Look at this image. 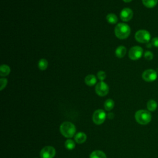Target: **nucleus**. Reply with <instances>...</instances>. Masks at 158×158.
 Instances as JSON below:
<instances>
[{
    "label": "nucleus",
    "mask_w": 158,
    "mask_h": 158,
    "mask_svg": "<svg viewBox=\"0 0 158 158\" xmlns=\"http://www.w3.org/2000/svg\"><path fill=\"white\" fill-rule=\"evenodd\" d=\"M130 27L125 23H118L114 30L115 36L121 40L127 38L130 34Z\"/></svg>",
    "instance_id": "obj_1"
},
{
    "label": "nucleus",
    "mask_w": 158,
    "mask_h": 158,
    "mask_svg": "<svg viewBox=\"0 0 158 158\" xmlns=\"http://www.w3.org/2000/svg\"><path fill=\"white\" fill-rule=\"evenodd\" d=\"M60 131L64 136L68 138H72L76 131L75 126L71 122H64L60 126Z\"/></svg>",
    "instance_id": "obj_2"
},
{
    "label": "nucleus",
    "mask_w": 158,
    "mask_h": 158,
    "mask_svg": "<svg viewBox=\"0 0 158 158\" xmlns=\"http://www.w3.org/2000/svg\"><path fill=\"white\" fill-rule=\"evenodd\" d=\"M135 119L141 125H146L151 120L150 112L146 110H139L135 113Z\"/></svg>",
    "instance_id": "obj_3"
},
{
    "label": "nucleus",
    "mask_w": 158,
    "mask_h": 158,
    "mask_svg": "<svg viewBox=\"0 0 158 158\" xmlns=\"http://www.w3.org/2000/svg\"><path fill=\"white\" fill-rule=\"evenodd\" d=\"M136 40L141 43H148L151 39V35L147 30H139L135 33Z\"/></svg>",
    "instance_id": "obj_4"
},
{
    "label": "nucleus",
    "mask_w": 158,
    "mask_h": 158,
    "mask_svg": "<svg viewBox=\"0 0 158 158\" xmlns=\"http://www.w3.org/2000/svg\"><path fill=\"white\" fill-rule=\"evenodd\" d=\"M106 112L102 109H98L94 111L93 114V121L96 125L102 124L106 119Z\"/></svg>",
    "instance_id": "obj_5"
},
{
    "label": "nucleus",
    "mask_w": 158,
    "mask_h": 158,
    "mask_svg": "<svg viewBox=\"0 0 158 158\" xmlns=\"http://www.w3.org/2000/svg\"><path fill=\"white\" fill-rule=\"evenodd\" d=\"M143 50L139 46L132 47L128 52V56L131 60H138L140 59L143 55Z\"/></svg>",
    "instance_id": "obj_6"
},
{
    "label": "nucleus",
    "mask_w": 158,
    "mask_h": 158,
    "mask_svg": "<svg viewBox=\"0 0 158 158\" xmlns=\"http://www.w3.org/2000/svg\"><path fill=\"white\" fill-rule=\"evenodd\" d=\"M157 73L153 69H147L142 74L143 79L147 82H152L157 79Z\"/></svg>",
    "instance_id": "obj_7"
},
{
    "label": "nucleus",
    "mask_w": 158,
    "mask_h": 158,
    "mask_svg": "<svg viewBox=\"0 0 158 158\" xmlns=\"http://www.w3.org/2000/svg\"><path fill=\"white\" fill-rule=\"evenodd\" d=\"M95 90L98 95L100 96H104L107 94L109 89L108 85L105 82L101 81L96 85Z\"/></svg>",
    "instance_id": "obj_8"
},
{
    "label": "nucleus",
    "mask_w": 158,
    "mask_h": 158,
    "mask_svg": "<svg viewBox=\"0 0 158 158\" xmlns=\"http://www.w3.org/2000/svg\"><path fill=\"white\" fill-rule=\"evenodd\" d=\"M56 154V150L52 146H46L40 152L41 158H53Z\"/></svg>",
    "instance_id": "obj_9"
},
{
    "label": "nucleus",
    "mask_w": 158,
    "mask_h": 158,
    "mask_svg": "<svg viewBox=\"0 0 158 158\" xmlns=\"http://www.w3.org/2000/svg\"><path fill=\"white\" fill-rule=\"evenodd\" d=\"M133 13L131 9L126 7L122 10L120 14V19L123 22H128L133 17Z\"/></svg>",
    "instance_id": "obj_10"
},
{
    "label": "nucleus",
    "mask_w": 158,
    "mask_h": 158,
    "mask_svg": "<svg viewBox=\"0 0 158 158\" xmlns=\"http://www.w3.org/2000/svg\"><path fill=\"white\" fill-rule=\"evenodd\" d=\"M75 141L78 144H82L86 140V135L83 132H78L75 135Z\"/></svg>",
    "instance_id": "obj_11"
},
{
    "label": "nucleus",
    "mask_w": 158,
    "mask_h": 158,
    "mask_svg": "<svg viewBox=\"0 0 158 158\" xmlns=\"http://www.w3.org/2000/svg\"><path fill=\"white\" fill-rule=\"evenodd\" d=\"M96 81H97L96 78L93 75H88L85 78V83L89 86H93L96 83Z\"/></svg>",
    "instance_id": "obj_12"
},
{
    "label": "nucleus",
    "mask_w": 158,
    "mask_h": 158,
    "mask_svg": "<svg viewBox=\"0 0 158 158\" xmlns=\"http://www.w3.org/2000/svg\"><path fill=\"white\" fill-rule=\"evenodd\" d=\"M127 52V49L123 46H118L116 50H115V54L116 56L118 58H122L123 57Z\"/></svg>",
    "instance_id": "obj_13"
},
{
    "label": "nucleus",
    "mask_w": 158,
    "mask_h": 158,
    "mask_svg": "<svg viewBox=\"0 0 158 158\" xmlns=\"http://www.w3.org/2000/svg\"><path fill=\"white\" fill-rule=\"evenodd\" d=\"M89 158H107V157L105 153L102 151L96 150L91 153Z\"/></svg>",
    "instance_id": "obj_14"
},
{
    "label": "nucleus",
    "mask_w": 158,
    "mask_h": 158,
    "mask_svg": "<svg viewBox=\"0 0 158 158\" xmlns=\"http://www.w3.org/2000/svg\"><path fill=\"white\" fill-rule=\"evenodd\" d=\"M10 72V67L5 64L1 65L0 67V75L1 77H5L9 74Z\"/></svg>",
    "instance_id": "obj_15"
},
{
    "label": "nucleus",
    "mask_w": 158,
    "mask_h": 158,
    "mask_svg": "<svg viewBox=\"0 0 158 158\" xmlns=\"http://www.w3.org/2000/svg\"><path fill=\"white\" fill-rule=\"evenodd\" d=\"M142 2L146 7L153 8L157 5L158 0H142Z\"/></svg>",
    "instance_id": "obj_16"
},
{
    "label": "nucleus",
    "mask_w": 158,
    "mask_h": 158,
    "mask_svg": "<svg viewBox=\"0 0 158 158\" xmlns=\"http://www.w3.org/2000/svg\"><path fill=\"white\" fill-rule=\"evenodd\" d=\"M106 19H107V21L109 23H111V24H115L118 21V19H117V15L115 14H112V13L109 14L107 15Z\"/></svg>",
    "instance_id": "obj_17"
},
{
    "label": "nucleus",
    "mask_w": 158,
    "mask_h": 158,
    "mask_svg": "<svg viewBox=\"0 0 158 158\" xmlns=\"http://www.w3.org/2000/svg\"><path fill=\"white\" fill-rule=\"evenodd\" d=\"M157 107V104L156 101L150 99L147 103V108L149 111H154Z\"/></svg>",
    "instance_id": "obj_18"
},
{
    "label": "nucleus",
    "mask_w": 158,
    "mask_h": 158,
    "mask_svg": "<svg viewBox=\"0 0 158 158\" xmlns=\"http://www.w3.org/2000/svg\"><path fill=\"white\" fill-rule=\"evenodd\" d=\"M104 106L106 110L109 111L113 109V107L114 106V102L112 99H108L105 101V102L104 104Z\"/></svg>",
    "instance_id": "obj_19"
},
{
    "label": "nucleus",
    "mask_w": 158,
    "mask_h": 158,
    "mask_svg": "<svg viewBox=\"0 0 158 158\" xmlns=\"http://www.w3.org/2000/svg\"><path fill=\"white\" fill-rule=\"evenodd\" d=\"M48 62L47 60L45 59H41L38 62V68L41 70H46L48 67Z\"/></svg>",
    "instance_id": "obj_20"
},
{
    "label": "nucleus",
    "mask_w": 158,
    "mask_h": 158,
    "mask_svg": "<svg viewBox=\"0 0 158 158\" xmlns=\"http://www.w3.org/2000/svg\"><path fill=\"white\" fill-rule=\"evenodd\" d=\"M75 146V144L74 141L70 139L66 140V141L65 142V147L69 150H72L73 149H74Z\"/></svg>",
    "instance_id": "obj_21"
},
{
    "label": "nucleus",
    "mask_w": 158,
    "mask_h": 158,
    "mask_svg": "<svg viewBox=\"0 0 158 158\" xmlns=\"http://www.w3.org/2000/svg\"><path fill=\"white\" fill-rule=\"evenodd\" d=\"M144 58H145L146 60H152V59H153L154 55H153V54H152L151 51H146V52H144Z\"/></svg>",
    "instance_id": "obj_22"
},
{
    "label": "nucleus",
    "mask_w": 158,
    "mask_h": 158,
    "mask_svg": "<svg viewBox=\"0 0 158 158\" xmlns=\"http://www.w3.org/2000/svg\"><path fill=\"white\" fill-rule=\"evenodd\" d=\"M97 77L98 78L101 80V81H103L106 77V74L104 71H99L97 73Z\"/></svg>",
    "instance_id": "obj_23"
},
{
    "label": "nucleus",
    "mask_w": 158,
    "mask_h": 158,
    "mask_svg": "<svg viewBox=\"0 0 158 158\" xmlns=\"http://www.w3.org/2000/svg\"><path fill=\"white\" fill-rule=\"evenodd\" d=\"M7 80L6 78H2L0 79V89L2 90L7 85Z\"/></svg>",
    "instance_id": "obj_24"
},
{
    "label": "nucleus",
    "mask_w": 158,
    "mask_h": 158,
    "mask_svg": "<svg viewBox=\"0 0 158 158\" xmlns=\"http://www.w3.org/2000/svg\"><path fill=\"white\" fill-rule=\"evenodd\" d=\"M151 44L154 47L158 48V37L154 38L151 41Z\"/></svg>",
    "instance_id": "obj_25"
},
{
    "label": "nucleus",
    "mask_w": 158,
    "mask_h": 158,
    "mask_svg": "<svg viewBox=\"0 0 158 158\" xmlns=\"http://www.w3.org/2000/svg\"><path fill=\"white\" fill-rule=\"evenodd\" d=\"M124 2H131L132 0H123Z\"/></svg>",
    "instance_id": "obj_26"
}]
</instances>
